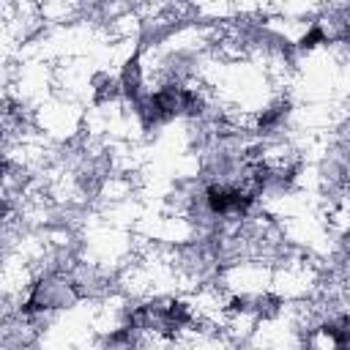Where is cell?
Returning a JSON list of instances; mask_svg holds the SVG:
<instances>
[{"instance_id":"1","label":"cell","mask_w":350,"mask_h":350,"mask_svg":"<svg viewBox=\"0 0 350 350\" xmlns=\"http://www.w3.org/2000/svg\"><path fill=\"white\" fill-rule=\"evenodd\" d=\"M208 200H211V208L219 211V213H227V211H241L252 202V194L241 191V189H211L208 191Z\"/></svg>"}]
</instances>
